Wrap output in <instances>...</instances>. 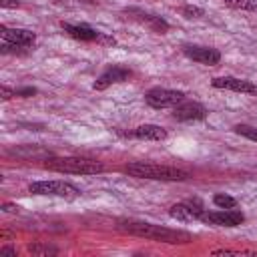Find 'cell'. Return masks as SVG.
<instances>
[{
	"label": "cell",
	"instance_id": "obj_1",
	"mask_svg": "<svg viewBox=\"0 0 257 257\" xmlns=\"http://www.w3.org/2000/svg\"><path fill=\"white\" fill-rule=\"evenodd\" d=\"M118 229L141 237V239H149V241H157V243H169V245H185L191 243V235L185 231H177V229H167L161 225H153V223H145V221H120Z\"/></svg>",
	"mask_w": 257,
	"mask_h": 257
},
{
	"label": "cell",
	"instance_id": "obj_2",
	"mask_svg": "<svg viewBox=\"0 0 257 257\" xmlns=\"http://www.w3.org/2000/svg\"><path fill=\"white\" fill-rule=\"evenodd\" d=\"M124 171L137 179H153V181H185V179H189V173L183 169L169 167V165H157V163H145V161L128 163L124 167Z\"/></svg>",
	"mask_w": 257,
	"mask_h": 257
},
{
	"label": "cell",
	"instance_id": "obj_3",
	"mask_svg": "<svg viewBox=\"0 0 257 257\" xmlns=\"http://www.w3.org/2000/svg\"><path fill=\"white\" fill-rule=\"evenodd\" d=\"M46 169L56 173H68V175H96L104 171V165L100 161L84 159V157H54L44 163Z\"/></svg>",
	"mask_w": 257,
	"mask_h": 257
},
{
	"label": "cell",
	"instance_id": "obj_4",
	"mask_svg": "<svg viewBox=\"0 0 257 257\" xmlns=\"http://www.w3.org/2000/svg\"><path fill=\"white\" fill-rule=\"evenodd\" d=\"M28 191L32 195H44V197H62L66 201H72L80 195V191L66 183V181H34L28 185Z\"/></svg>",
	"mask_w": 257,
	"mask_h": 257
},
{
	"label": "cell",
	"instance_id": "obj_5",
	"mask_svg": "<svg viewBox=\"0 0 257 257\" xmlns=\"http://www.w3.org/2000/svg\"><path fill=\"white\" fill-rule=\"evenodd\" d=\"M199 221L213 227H237L245 221V215L237 209H221V211H203Z\"/></svg>",
	"mask_w": 257,
	"mask_h": 257
},
{
	"label": "cell",
	"instance_id": "obj_6",
	"mask_svg": "<svg viewBox=\"0 0 257 257\" xmlns=\"http://www.w3.org/2000/svg\"><path fill=\"white\" fill-rule=\"evenodd\" d=\"M145 100H147V104L153 106V108H171V106H177L179 102L185 100V92L157 86V88H151V90L145 94Z\"/></svg>",
	"mask_w": 257,
	"mask_h": 257
},
{
	"label": "cell",
	"instance_id": "obj_7",
	"mask_svg": "<svg viewBox=\"0 0 257 257\" xmlns=\"http://www.w3.org/2000/svg\"><path fill=\"white\" fill-rule=\"evenodd\" d=\"M215 88L223 90H233V92H243V94H255L257 96V84L245 78H235V76H217L211 80Z\"/></svg>",
	"mask_w": 257,
	"mask_h": 257
},
{
	"label": "cell",
	"instance_id": "obj_8",
	"mask_svg": "<svg viewBox=\"0 0 257 257\" xmlns=\"http://www.w3.org/2000/svg\"><path fill=\"white\" fill-rule=\"evenodd\" d=\"M128 76H131V70H128V68H124V66H120V64H112V66H108V68L94 80L92 88H94V90H104V88H108L110 84L124 82Z\"/></svg>",
	"mask_w": 257,
	"mask_h": 257
},
{
	"label": "cell",
	"instance_id": "obj_9",
	"mask_svg": "<svg viewBox=\"0 0 257 257\" xmlns=\"http://www.w3.org/2000/svg\"><path fill=\"white\" fill-rule=\"evenodd\" d=\"M207 116V110L203 104L199 102H191V100H183L177 106H173V118L187 122V120H203Z\"/></svg>",
	"mask_w": 257,
	"mask_h": 257
},
{
	"label": "cell",
	"instance_id": "obj_10",
	"mask_svg": "<svg viewBox=\"0 0 257 257\" xmlns=\"http://www.w3.org/2000/svg\"><path fill=\"white\" fill-rule=\"evenodd\" d=\"M183 52L191 60L207 64V66H213V64H217L221 60V52L217 48H211V46H193V44H189V46L183 48Z\"/></svg>",
	"mask_w": 257,
	"mask_h": 257
},
{
	"label": "cell",
	"instance_id": "obj_11",
	"mask_svg": "<svg viewBox=\"0 0 257 257\" xmlns=\"http://www.w3.org/2000/svg\"><path fill=\"white\" fill-rule=\"evenodd\" d=\"M0 36L4 42H12L18 46H30L36 40V34L24 28H8V26H0Z\"/></svg>",
	"mask_w": 257,
	"mask_h": 257
},
{
	"label": "cell",
	"instance_id": "obj_12",
	"mask_svg": "<svg viewBox=\"0 0 257 257\" xmlns=\"http://www.w3.org/2000/svg\"><path fill=\"white\" fill-rule=\"evenodd\" d=\"M62 30L68 32L72 38L76 40H82V42H100L102 38V32L86 26V24H70V22H62Z\"/></svg>",
	"mask_w": 257,
	"mask_h": 257
},
{
	"label": "cell",
	"instance_id": "obj_13",
	"mask_svg": "<svg viewBox=\"0 0 257 257\" xmlns=\"http://www.w3.org/2000/svg\"><path fill=\"white\" fill-rule=\"evenodd\" d=\"M203 213V207L195 201V203H177L169 209V215L177 221H199Z\"/></svg>",
	"mask_w": 257,
	"mask_h": 257
},
{
	"label": "cell",
	"instance_id": "obj_14",
	"mask_svg": "<svg viewBox=\"0 0 257 257\" xmlns=\"http://www.w3.org/2000/svg\"><path fill=\"white\" fill-rule=\"evenodd\" d=\"M128 137L141 139V141H165L167 139V131L159 124H141L135 131L126 133Z\"/></svg>",
	"mask_w": 257,
	"mask_h": 257
},
{
	"label": "cell",
	"instance_id": "obj_15",
	"mask_svg": "<svg viewBox=\"0 0 257 257\" xmlns=\"http://www.w3.org/2000/svg\"><path fill=\"white\" fill-rule=\"evenodd\" d=\"M126 12L137 14V16H133V18H137L139 22H143V24L151 26V28H153V30H157V32H165V30H169V24H167L161 16H153V14H147V12L137 10V8H131V10H126Z\"/></svg>",
	"mask_w": 257,
	"mask_h": 257
},
{
	"label": "cell",
	"instance_id": "obj_16",
	"mask_svg": "<svg viewBox=\"0 0 257 257\" xmlns=\"http://www.w3.org/2000/svg\"><path fill=\"white\" fill-rule=\"evenodd\" d=\"M28 253L38 255V257H44V255H56L58 249L52 247V245H44V243H30L28 245Z\"/></svg>",
	"mask_w": 257,
	"mask_h": 257
},
{
	"label": "cell",
	"instance_id": "obj_17",
	"mask_svg": "<svg viewBox=\"0 0 257 257\" xmlns=\"http://www.w3.org/2000/svg\"><path fill=\"white\" fill-rule=\"evenodd\" d=\"M229 8H237V10H251L257 12V0H223Z\"/></svg>",
	"mask_w": 257,
	"mask_h": 257
},
{
	"label": "cell",
	"instance_id": "obj_18",
	"mask_svg": "<svg viewBox=\"0 0 257 257\" xmlns=\"http://www.w3.org/2000/svg\"><path fill=\"white\" fill-rule=\"evenodd\" d=\"M213 203L219 207V209H235L237 207V201L231 197V195H225V193H217L213 197Z\"/></svg>",
	"mask_w": 257,
	"mask_h": 257
},
{
	"label": "cell",
	"instance_id": "obj_19",
	"mask_svg": "<svg viewBox=\"0 0 257 257\" xmlns=\"http://www.w3.org/2000/svg\"><path fill=\"white\" fill-rule=\"evenodd\" d=\"M235 133H239V135H243V137H247V139H251V141H257V128H255V126L237 124V126H235Z\"/></svg>",
	"mask_w": 257,
	"mask_h": 257
},
{
	"label": "cell",
	"instance_id": "obj_20",
	"mask_svg": "<svg viewBox=\"0 0 257 257\" xmlns=\"http://www.w3.org/2000/svg\"><path fill=\"white\" fill-rule=\"evenodd\" d=\"M183 14H185L187 18H199V16H203V8H197V6H185V8H183Z\"/></svg>",
	"mask_w": 257,
	"mask_h": 257
},
{
	"label": "cell",
	"instance_id": "obj_21",
	"mask_svg": "<svg viewBox=\"0 0 257 257\" xmlns=\"http://www.w3.org/2000/svg\"><path fill=\"white\" fill-rule=\"evenodd\" d=\"M12 96H16V90H12V88H8L6 84H2V86H0V98H2V100H10Z\"/></svg>",
	"mask_w": 257,
	"mask_h": 257
},
{
	"label": "cell",
	"instance_id": "obj_22",
	"mask_svg": "<svg viewBox=\"0 0 257 257\" xmlns=\"http://www.w3.org/2000/svg\"><path fill=\"white\" fill-rule=\"evenodd\" d=\"M16 94L18 96H32V94H36V88H20V90H16Z\"/></svg>",
	"mask_w": 257,
	"mask_h": 257
},
{
	"label": "cell",
	"instance_id": "obj_23",
	"mask_svg": "<svg viewBox=\"0 0 257 257\" xmlns=\"http://www.w3.org/2000/svg\"><path fill=\"white\" fill-rule=\"evenodd\" d=\"M18 209H20V207L10 205V203H4V205H2V211H4V213H18Z\"/></svg>",
	"mask_w": 257,
	"mask_h": 257
},
{
	"label": "cell",
	"instance_id": "obj_24",
	"mask_svg": "<svg viewBox=\"0 0 257 257\" xmlns=\"http://www.w3.org/2000/svg\"><path fill=\"white\" fill-rule=\"evenodd\" d=\"M2 8H16L18 6V0H0Z\"/></svg>",
	"mask_w": 257,
	"mask_h": 257
},
{
	"label": "cell",
	"instance_id": "obj_25",
	"mask_svg": "<svg viewBox=\"0 0 257 257\" xmlns=\"http://www.w3.org/2000/svg\"><path fill=\"white\" fill-rule=\"evenodd\" d=\"M0 255H10V257H16V249H12V247H2V249H0Z\"/></svg>",
	"mask_w": 257,
	"mask_h": 257
}]
</instances>
